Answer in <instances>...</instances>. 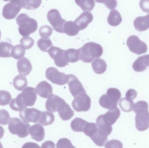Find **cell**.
Returning a JSON list of instances; mask_svg holds the SVG:
<instances>
[{"mask_svg":"<svg viewBox=\"0 0 149 148\" xmlns=\"http://www.w3.org/2000/svg\"><path fill=\"white\" fill-rule=\"evenodd\" d=\"M45 75L47 79L54 84L62 86L68 83V75L59 72L58 70L53 67L48 68L46 70Z\"/></svg>","mask_w":149,"mask_h":148,"instance_id":"6","label":"cell"},{"mask_svg":"<svg viewBox=\"0 0 149 148\" xmlns=\"http://www.w3.org/2000/svg\"><path fill=\"white\" fill-rule=\"evenodd\" d=\"M42 0H24L23 8L27 10L36 9L40 7Z\"/></svg>","mask_w":149,"mask_h":148,"instance_id":"38","label":"cell"},{"mask_svg":"<svg viewBox=\"0 0 149 148\" xmlns=\"http://www.w3.org/2000/svg\"><path fill=\"white\" fill-rule=\"evenodd\" d=\"M65 50L56 47H51L48 52L52 58L54 60L56 66L63 67L69 65L65 56Z\"/></svg>","mask_w":149,"mask_h":148,"instance_id":"10","label":"cell"},{"mask_svg":"<svg viewBox=\"0 0 149 148\" xmlns=\"http://www.w3.org/2000/svg\"><path fill=\"white\" fill-rule=\"evenodd\" d=\"M133 69L137 72H141L146 70L148 67L147 55L138 57L133 63Z\"/></svg>","mask_w":149,"mask_h":148,"instance_id":"24","label":"cell"},{"mask_svg":"<svg viewBox=\"0 0 149 148\" xmlns=\"http://www.w3.org/2000/svg\"><path fill=\"white\" fill-rule=\"evenodd\" d=\"M95 1L99 3H103L110 10L115 8L117 5L116 0H95Z\"/></svg>","mask_w":149,"mask_h":148,"instance_id":"44","label":"cell"},{"mask_svg":"<svg viewBox=\"0 0 149 148\" xmlns=\"http://www.w3.org/2000/svg\"><path fill=\"white\" fill-rule=\"evenodd\" d=\"M52 29L48 25L42 26L39 29V34L42 38H49L52 34Z\"/></svg>","mask_w":149,"mask_h":148,"instance_id":"40","label":"cell"},{"mask_svg":"<svg viewBox=\"0 0 149 148\" xmlns=\"http://www.w3.org/2000/svg\"><path fill=\"white\" fill-rule=\"evenodd\" d=\"M18 26V31L21 35L28 36L37 30L38 23L35 19L30 18L28 15L22 13L16 18Z\"/></svg>","mask_w":149,"mask_h":148,"instance_id":"3","label":"cell"},{"mask_svg":"<svg viewBox=\"0 0 149 148\" xmlns=\"http://www.w3.org/2000/svg\"><path fill=\"white\" fill-rule=\"evenodd\" d=\"M65 101L56 95H52L46 101V109L51 113H55L59 109Z\"/></svg>","mask_w":149,"mask_h":148,"instance_id":"15","label":"cell"},{"mask_svg":"<svg viewBox=\"0 0 149 148\" xmlns=\"http://www.w3.org/2000/svg\"><path fill=\"white\" fill-rule=\"evenodd\" d=\"M25 48L22 45H15L13 47L11 51V56L16 60L24 57L25 54Z\"/></svg>","mask_w":149,"mask_h":148,"instance_id":"34","label":"cell"},{"mask_svg":"<svg viewBox=\"0 0 149 148\" xmlns=\"http://www.w3.org/2000/svg\"><path fill=\"white\" fill-rule=\"evenodd\" d=\"M92 67L95 73L98 74H103L107 70V64L103 59L97 58L94 60Z\"/></svg>","mask_w":149,"mask_h":148,"instance_id":"26","label":"cell"},{"mask_svg":"<svg viewBox=\"0 0 149 148\" xmlns=\"http://www.w3.org/2000/svg\"><path fill=\"white\" fill-rule=\"evenodd\" d=\"M37 94L43 98H49L52 95V86L48 82L43 81L39 83L36 87Z\"/></svg>","mask_w":149,"mask_h":148,"instance_id":"16","label":"cell"},{"mask_svg":"<svg viewBox=\"0 0 149 148\" xmlns=\"http://www.w3.org/2000/svg\"><path fill=\"white\" fill-rule=\"evenodd\" d=\"M96 125L100 132L103 135L108 136L112 133V126L106 123L102 119V115L98 116L96 120Z\"/></svg>","mask_w":149,"mask_h":148,"instance_id":"23","label":"cell"},{"mask_svg":"<svg viewBox=\"0 0 149 148\" xmlns=\"http://www.w3.org/2000/svg\"><path fill=\"white\" fill-rule=\"evenodd\" d=\"M105 147L106 148H123V144L118 140H113L106 142Z\"/></svg>","mask_w":149,"mask_h":148,"instance_id":"45","label":"cell"},{"mask_svg":"<svg viewBox=\"0 0 149 148\" xmlns=\"http://www.w3.org/2000/svg\"><path fill=\"white\" fill-rule=\"evenodd\" d=\"M25 76L19 75L15 77L13 81L14 87L18 91H22L27 87L28 81Z\"/></svg>","mask_w":149,"mask_h":148,"instance_id":"28","label":"cell"},{"mask_svg":"<svg viewBox=\"0 0 149 148\" xmlns=\"http://www.w3.org/2000/svg\"><path fill=\"white\" fill-rule=\"evenodd\" d=\"M60 118L63 120H69L74 115V112L71 108L69 104L65 102L57 111Z\"/></svg>","mask_w":149,"mask_h":148,"instance_id":"22","label":"cell"},{"mask_svg":"<svg viewBox=\"0 0 149 148\" xmlns=\"http://www.w3.org/2000/svg\"><path fill=\"white\" fill-rule=\"evenodd\" d=\"M137 95V92L136 90L134 89H129L126 94V97L130 100H134L136 98Z\"/></svg>","mask_w":149,"mask_h":148,"instance_id":"47","label":"cell"},{"mask_svg":"<svg viewBox=\"0 0 149 148\" xmlns=\"http://www.w3.org/2000/svg\"><path fill=\"white\" fill-rule=\"evenodd\" d=\"M4 129L2 126H0V140L2 138L4 134Z\"/></svg>","mask_w":149,"mask_h":148,"instance_id":"50","label":"cell"},{"mask_svg":"<svg viewBox=\"0 0 149 148\" xmlns=\"http://www.w3.org/2000/svg\"><path fill=\"white\" fill-rule=\"evenodd\" d=\"M10 120V116L8 112L5 109L0 110V124L6 125Z\"/></svg>","mask_w":149,"mask_h":148,"instance_id":"42","label":"cell"},{"mask_svg":"<svg viewBox=\"0 0 149 148\" xmlns=\"http://www.w3.org/2000/svg\"><path fill=\"white\" fill-rule=\"evenodd\" d=\"M79 59L83 62H92L94 59L100 58L103 54V48L100 44L88 42L78 49Z\"/></svg>","mask_w":149,"mask_h":148,"instance_id":"2","label":"cell"},{"mask_svg":"<svg viewBox=\"0 0 149 148\" xmlns=\"http://www.w3.org/2000/svg\"><path fill=\"white\" fill-rule=\"evenodd\" d=\"M79 30L77 24L72 21H66L64 25L63 33L70 36L77 35L79 34Z\"/></svg>","mask_w":149,"mask_h":148,"instance_id":"25","label":"cell"},{"mask_svg":"<svg viewBox=\"0 0 149 148\" xmlns=\"http://www.w3.org/2000/svg\"><path fill=\"white\" fill-rule=\"evenodd\" d=\"M55 120V116L50 112L42 111L41 118L38 123L44 126L51 125Z\"/></svg>","mask_w":149,"mask_h":148,"instance_id":"29","label":"cell"},{"mask_svg":"<svg viewBox=\"0 0 149 148\" xmlns=\"http://www.w3.org/2000/svg\"><path fill=\"white\" fill-rule=\"evenodd\" d=\"M93 19L92 13L89 11H85L75 20L74 22L79 27L80 30H83L91 23Z\"/></svg>","mask_w":149,"mask_h":148,"instance_id":"17","label":"cell"},{"mask_svg":"<svg viewBox=\"0 0 149 148\" xmlns=\"http://www.w3.org/2000/svg\"><path fill=\"white\" fill-rule=\"evenodd\" d=\"M19 94L25 107L34 106L37 100L36 89L32 87H28L25 88L22 92Z\"/></svg>","mask_w":149,"mask_h":148,"instance_id":"13","label":"cell"},{"mask_svg":"<svg viewBox=\"0 0 149 148\" xmlns=\"http://www.w3.org/2000/svg\"><path fill=\"white\" fill-rule=\"evenodd\" d=\"M0 147L2 148L3 147L2 146V144L1 143V142H0Z\"/></svg>","mask_w":149,"mask_h":148,"instance_id":"52","label":"cell"},{"mask_svg":"<svg viewBox=\"0 0 149 148\" xmlns=\"http://www.w3.org/2000/svg\"><path fill=\"white\" fill-rule=\"evenodd\" d=\"M13 45L6 42L0 43V57L8 58L11 56V51Z\"/></svg>","mask_w":149,"mask_h":148,"instance_id":"32","label":"cell"},{"mask_svg":"<svg viewBox=\"0 0 149 148\" xmlns=\"http://www.w3.org/2000/svg\"><path fill=\"white\" fill-rule=\"evenodd\" d=\"M55 145L54 142L51 141H48L43 143L42 148H55Z\"/></svg>","mask_w":149,"mask_h":148,"instance_id":"48","label":"cell"},{"mask_svg":"<svg viewBox=\"0 0 149 148\" xmlns=\"http://www.w3.org/2000/svg\"><path fill=\"white\" fill-rule=\"evenodd\" d=\"M57 148H74L70 141L66 138L60 139L57 143Z\"/></svg>","mask_w":149,"mask_h":148,"instance_id":"43","label":"cell"},{"mask_svg":"<svg viewBox=\"0 0 149 148\" xmlns=\"http://www.w3.org/2000/svg\"><path fill=\"white\" fill-rule=\"evenodd\" d=\"M134 102L133 100L126 98H123L120 100L119 106L121 109L125 112H130L133 110Z\"/></svg>","mask_w":149,"mask_h":148,"instance_id":"36","label":"cell"},{"mask_svg":"<svg viewBox=\"0 0 149 148\" xmlns=\"http://www.w3.org/2000/svg\"><path fill=\"white\" fill-rule=\"evenodd\" d=\"M91 99L86 93L77 96L72 102L73 109L79 112L88 111L91 107Z\"/></svg>","mask_w":149,"mask_h":148,"instance_id":"9","label":"cell"},{"mask_svg":"<svg viewBox=\"0 0 149 148\" xmlns=\"http://www.w3.org/2000/svg\"><path fill=\"white\" fill-rule=\"evenodd\" d=\"M133 110L136 114V127L139 131H144L149 128L148 104L144 101H140L134 104Z\"/></svg>","mask_w":149,"mask_h":148,"instance_id":"1","label":"cell"},{"mask_svg":"<svg viewBox=\"0 0 149 148\" xmlns=\"http://www.w3.org/2000/svg\"><path fill=\"white\" fill-rule=\"evenodd\" d=\"M10 107L13 110L20 112L27 107L23 103L19 94L16 98L11 101L10 103Z\"/></svg>","mask_w":149,"mask_h":148,"instance_id":"33","label":"cell"},{"mask_svg":"<svg viewBox=\"0 0 149 148\" xmlns=\"http://www.w3.org/2000/svg\"><path fill=\"white\" fill-rule=\"evenodd\" d=\"M108 23L113 27L118 26L122 21V18L119 11L116 10H112L109 15Z\"/></svg>","mask_w":149,"mask_h":148,"instance_id":"27","label":"cell"},{"mask_svg":"<svg viewBox=\"0 0 149 148\" xmlns=\"http://www.w3.org/2000/svg\"><path fill=\"white\" fill-rule=\"evenodd\" d=\"M38 47L40 50L44 52H48V50L52 46V41L48 38H42L37 42Z\"/></svg>","mask_w":149,"mask_h":148,"instance_id":"37","label":"cell"},{"mask_svg":"<svg viewBox=\"0 0 149 148\" xmlns=\"http://www.w3.org/2000/svg\"><path fill=\"white\" fill-rule=\"evenodd\" d=\"M75 3L85 11H91L95 6L94 0H75Z\"/></svg>","mask_w":149,"mask_h":148,"instance_id":"31","label":"cell"},{"mask_svg":"<svg viewBox=\"0 0 149 148\" xmlns=\"http://www.w3.org/2000/svg\"><path fill=\"white\" fill-rule=\"evenodd\" d=\"M17 70L20 74L24 76L29 75L32 70V65L29 59L24 57L17 61Z\"/></svg>","mask_w":149,"mask_h":148,"instance_id":"19","label":"cell"},{"mask_svg":"<svg viewBox=\"0 0 149 148\" xmlns=\"http://www.w3.org/2000/svg\"><path fill=\"white\" fill-rule=\"evenodd\" d=\"M147 61H148V66L149 67V54L147 55Z\"/></svg>","mask_w":149,"mask_h":148,"instance_id":"51","label":"cell"},{"mask_svg":"<svg viewBox=\"0 0 149 148\" xmlns=\"http://www.w3.org/2000/svg\"><path fill=\"white\" fill-rule=\"evenodd\" d=\"M136 30L140 32L145 31L149 28V14L145 16H140L136 18L134 23Z\"/></svg>","mask_w":149,"mask_h":148,"instance_id":"21","label":"cell"},{"mask_svg":"<svg viewBox=\"0 0 149 148\" xmlns=\"http://www.w3.org/2000/svg\"><path fill=\"white\" fill-rule=\"evenodd\" d=\"M120 115V111L118 108L109 110L104 114L102 115L104 121L112 126L115 124Z\"/></svg>","mask_w":149,"mask_h":148,"instance_id":"20","label":"cell"},{"mask_svg":"<svg viewBox=\"0 0 149 148\" xmlns=\"http://www.w3.org/2000/svg\"><path fill=\"white\" fill-rule=\"evenodd\" d=\"M11 100V96L9 92L5 90H0V105H8Z\"/></svg>","mask_w":149,"mask_h":148,"instance_id":"39","label":"cell"},{"mask_svg":"<svg viewBox=\"0 0 149 148\" xmlns=\"http://www.w3.org/2000/svg\"><path fill=\"white\" fill-rule=\"evenodd\" d=\"M87 122L80 118H75L71 123V127L72 130L76 132H83Z\"/></svg>","mask_w":149,"mask_h":148,"instance_id":"30","label":"cell"},{"mask_svg":"<svg viewBox=\"0 0 149 148\" xmlns=\"http://www.w3.org/2000/svg\"><path fill=\"white\" fill-rule=\"evenodd\" d=\"M3 1H8L10 0H3Z\"/></svg>","mask_w":149,"mask_h":148,"instance_id":"54","label":"cell"},{"mask_svg":"<svg viewBox=\"0 0 149 148\" xmlns=\"http://www.w3.org/2000/svg\"><path fill=\"white\" fill-rule=\"evenodd\" d=\"M65 56L69 63L77 62L80 60L79 50L75 49H69L65 50Z\"/></svg>","mask_w":149,"mask_h":148,"instance_id":"35","label":"cell"},{"mask_svg":"<svg viewBox=\"0 0 149 148\" xmlns=\"http://www.w3.org/2000/svg\"><path fill=\"white\" fill-rule=\"evenodd\" d=\"M42 111L36 108H26L20 111V118L27 123H38L41 118Z\"/></svg>","mask_w":149,"mask_h":148,"instance_id":"11","label":"cell"},{"mask_svg":"<svg viewBox=\"0 0 149 148\" xmlns=\"http://www.w3.org/2000/svg\"><path fill=\"white\" fill-rule=\"evenodd\" d=\"M1 30H0V40H1Z\"/></svg>","mask_w":149,"mask_h":148,"instance_id":"53","label":"cell"},{"mask_svg":"<svg viewBox=\"0 0 149 148\" xmlns=\"http://www.w3.org/2000/svg\"><path fill=\"white\" fill-rule=\"evenodd\" d=\"M20 42L25 49L28 50L33 47L34 44V40L29 36H24L21 39Z\"/></svg>","mask_w":149,"mask_h":148,"instance_id":"41","label":"cell"},{"mask_svg":"<svg viewBox=\"0 0 149 148\" xmlns=\"http://www.w3.org/2000/svg\"><path fill=\"white\" fill-rule=\"evenodd\" d=\"M140 6L143 12L149 13V0H141Z\"/></svg>","mask_w":149,"mask_h":148,"instance_id":"46","label":"cell"},{"mask_svg":"<svg viewBox=\"0 0 149 148\" xmlns=\"http://www.w3.org/2000/svg\"><path fill=\"white\" fill-rule=\"evenodd\" d=\"M121 97V94L119 89L115 88H110L107 90L106 94L101 96L99 103L102 107L106 109H114L117 107Z\"/></svg>","mask_w":149,"mask_h":148,"instance_id":"4","label":"cell"},{"mask_svg":"<svg viewBox=\"0 0 149 148\" xmlns=\"http://www.w3.org/2000/svg\"><path fill=\"white\" fill-rule=\"evenodd\" d=\"M127 44L130 51L137 55L145 54L148 51L146 43L141 41L137 36H129L127 40Z\"/></svg>","mask_w":149,"mask_h":148,"instance_id":"7","label":"cell"},{"mask_svg":"<svg viewBox=\"0 0 149 148\" xmlns=\"http://www.w3.org/2000/svg\"><path fill=\"white\" fill-rule=\"evenodd\" d=\"M22 8V7L19 4L14 2L10 1L3 7L2 16L4 18L8 20L14 19Z\"/></svg>","mask_w":149,"mask_h":148,"instance_id":"14","label":"cell"},{"mask_svg":"<svg viewBox=\"0 0 149 148\" xmlns=\"http://www.w3.org/2000/svg\"><path fill=\"white\" fill-rule=\"evenodd\" d=\"M28 147V148H36L40 147L38 144L35 143H32V142H28V143H25L24 146H23L22 148Z\"/></svg>","mask_w":149,"mask_h":148,"instance_id":"49","label":"cell"},{"mask_svg":"<svg viewBox=\"0 0 149 148\" xmlns=\"http://www.w3.org/2000/svg\"><path fill=\"white\" fill-rule=\"evenodd\" d=\"M29 132L31 138L38 142L42 141L44 139L45 136L44 128L39 123L31 126L29 129Z\"/></svg>","mask_w":149,"mask_h":148,"instance_id":"18","label":"cell"},{"mask_svg":"<svg viewBox=\"0 0 149 148\" xmlns=\"http://www.w3.org/2000/svg\"><path fill=\"white\" fill-rule=\"evenodd\" d=\"M68 85L71 94L73 97H75L82 93H86L82 84L75 76L73 74L68 75Z\"/></svg>","mask_w":149,"mask_h":148,"instance_id":"12","label":"cell"},{"mask_svg":"<svg viewBox=\"0 0 149 148\" xmlns=\"http://www.w3.org/2000/svg\"><path fill=\"white\" fill-rule=\"evenodd\" d=\"M47 19L56 31L58 33H64V25L66 21L62 18L58 10L55 9L50 10L47 14Z\"/></svg>","mask_w":149,"mask_h":148,"instance_id":"8","label":"cell"},{"mask_svg":"<svg viewBox=\"0 0 149 148\" xmlns=\"http://www.w3.org/2000/svg\"><path fill=\"white\" fill-rule=\"evenodd\" d=\"M30 125L28 123L22 120L19 118H10L8 123V129L13 135H17L21 138L27 137L29 134Z\"/></svg>","mask_w":149,"mask_h":148,"instance_id":"5","label":"cell"}]
</instances>
